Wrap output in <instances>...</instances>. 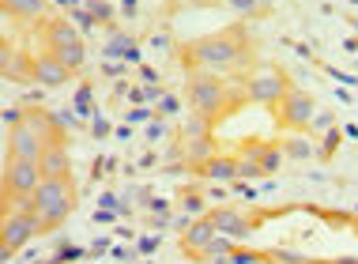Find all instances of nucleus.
<instances>
[{"label":"nucleus","instance_id":"obj_34","mask_svg":"<svg viewBox=\"0 0 358 264\" xmlns=\"http://www.w3.org/2000/svg\"><path fill=\"white\" fill-rule=\"evenodd\" d=\"M91 121H94V132L91 136H99V140H102V136H110V121H106V117H91Z\"/></svg>","mask_w":358,"mask_h":264},{"label":"nucleus","instance_id":"obj_30","mask_svg":"<svg viewBox=\"0 0 358 264\" xmlns=\"http://www.w3.org/2000/svg\"><path fill=\"white\" fill-rule=\"evenodd\" d=\"M72 19H76V27H80V31H94V23H99V19L87 12V8H72Z\"/></svg>","mask_w":358,"mask_h":264},{"label":"nucleus","instance_id":"obj_13","mask_svg":"<svg viewBox=\"0 0 358 264\" xmlns=\"http://www.w3.org/2000/svg\"><path fill=\"white\" fill-rule=\"evenodd\" d=\"M4 80H8V83H27V80H34V61H27V57H19L12 46H4Z\"/></svg>","mask_w":358,"mask_h":264},{"label":"nucleus","instance_id":"obj_44","mask_svg":"<svg viewBox=\"0 0 358 264\" xmlns=\"http://www.w3.org/2000/svg\"><path fill=\"white\" fill-rule=\"evenodd\" d=\"M328 72H332V76H336V80H340V83H358L355 76H347V72H336V68H328Z\"/></svg>","mask_w":358,"mask_h":264},{"label":"nucleus","instance_id":"obj_14","mask_svg":"<svg viewBox=\"0 0 358 264\" xmlns=\"http://www.w3.org/2000/svg\"><path fill=\"white\" fill-rule=\"evenodd\" d=\"M45 38H50V53H61V50H69V46L83 42V38H80V31H76L72 23H61V19L45 27Z\"/></svg>","mask_w":358,"mask_h":264},{"label":"nucleus","instance_id":"obj_47","mask_svg":"<svg viewBox=\"0 0 358 264\" xmlns=\"http://www.w3.org/2000/svg\"><path fill=\"white\" fill-rule=\"evenodd\" d=\"M110 253H113V257H117V260H132V253H129V249H121V246H113Z\"/></svg>","mask_w":358,"mask_h":264},{"label":"nucleus","instance_id":"obj_15","mask_svg":"<svg viewBox=\"0 0 358 264\" xmlns=\"http://www.w3.org/2000/svg\"><path fill=\"white\" fill-rule=\"evenodd\" d=\"M208 181H234L238 178V159H222V155H211V159L200 166Z\"/></svg>","mask_w":358,"mask_h":264},{"label":"nucleus","instance_id":"obj_25","mask_svg":"<svg viewBox=\"0 0 358 264\" xmlns=\"http://www.w3.org/2000/svg\"><path fill=\"white\" fill-rule=\"evenodd\" d=\"M83 257H91V253H87L83 246H64L53 260H45V264H76V260H83Z\"/></svg>","mask_w":358,"mask_h":264},{"label":"nucleus","instance_id":"obj_5","mask_svg":"<svg viewBox=\"0 0 358 264\" xmlns=\"http://www.w3.org/2000/svg\"><path fill=\"white\" fill-rule=\"evenodd\" d=\"M290 91H294V87H290V83H287V76H283V72H275V68H264V72H257L253 80L245 83L249 102H260V106H279Z\"/></svg>","mask_w":358,"mask_h":264},{"label":"nucleus","instance_id":"obj_3","mask_svg":"<svg viewBox=\"0 0 358 264\" xmlns=\"http://www.w3.org/2000/svg\"><path fill=\"white\" fill-rule=\"evenodd\" d=\"M189 106H192V113H204L208 121H215L219 113L230 110V95L215 76H196L189 83Z\"/></svg>","mask_w":358,"mask_h":264},{"label":"nucleus","instance_id":"obj_22","mask_svg":"<svg viewBox=\"0 0 358 264\" xmlns=\"http://www.w3.org/2000/svg\"><path fill=\"white\" fill-rule=\"evenodd\" d=\"M132 46H136V42H132L129 34H113L110 42L102 46V53H106V61H113V57H117V61H124V53H129Z\"/></svg>","mask_w":358,"mask_h":264},{"label":"nucleus","instance_id":"obj_40","mask_svg":"<svg viewBox=\"0 0 358 264\" xmlns=\"http://www.w3.org/2000/svg\"><path fill=\"white\" fill-rule=\"evenodd\" d=\"M162 136H166V125H162V121H155L151 129H148V140H162Z\"/></svg>","mask_w":358,"mask_h":264},{"label":"nucleus","instance_id":"obj_31","mask_svg":"<svg viewBox=\"0 0 358 264\" xmlns=\"http://www.w3.org/2000/svg\"><path fill=\"white\" fill-rule=\"evenodd\" d=\"M23 110H19V106H8V110H4V125H8V129H19V125H23Z\"/></svg>","mask_w":358,"mask_h":264},{"label":"nucleus","instance_id":"obj_7","mask_svg":"<svg viewBox=\"0 0 358 264\" xmlns=\"http://www.w3.org/2000/svg\"><path fill=\"white\" fill-rule=\"evenodd\" d=\"M45 148H50V144L42 140V132H34L31 125H27V117H23V125L12 129V136H8V155H12V159H42Z\"/></svg>","mask_w":358,"mask_h":264},{"label":"nucleus","instance_id":"obj_48","mask_svg":"<svg viewBox=\"0 0 358 264\" xmlns=\"http://www.w3.org/2000/svg\"><path fill=\"white\" fill-rule=\"evenodd\" d=\"M124 61H129V64H136V61H140V46H132V50L124 53Z\"/></svg>","mask_w":358,"mask_h":264},{"label":"nucleus","instance_id":"obj_24","mask_svg":"<svg viewBox=\"0 0 358 264\" xmlns=\"http://www.w3.org/2000/svg\"><path fill=\"white\" fill-rule=\"evenodd\" d=\"M238 178H241V181H257V178H264L260 162H257L249 151H245V159H238Z\"/></svg>","mask_w":358,"mask_h":264},{"label":"nucleus","instance_id":"obj_2","mask_svg":"<svg viewBox=\"0 0 358 264\" xmlns=\"http://www.w3.org/2000/svg\"><path fill=\"white\" fill-rule=\"evenodd\" d=\"M34 200H38V219H42V227L53 230V227H61L76 208V185H72V178H45L38 185Z\"/></svg>","mask_w":358,"mask_h":264},{"label":"nucleus","instance_id":"obj_46","mask_svg":"<svg viewBox=\"0 0 358 264\" xmlns=\"http://www.w3.org/2000/svg\"><path fill=\"white\" fill-rule=\"evenodd\" d=\"M117 4L124 8V15H136V0H117Z\"/></svg>","mask_w":358,"mask_h":264},{"label":"nucleus","instance_id":"obj_12","mask_svg":"<svg viewBox=\"0 0 358 264\" xmlns=\"http://www.w3.org/2000/svg\"><path fill=\"white\" fill-rule=\"evenodd\" d=\"M215 223H211V215H204V219H192L189 223V230H185V238H181V242H185V249H192V253H204L208 249V242L211 238H215Z\"/></svg>","mask_w":358,"mask_h":264},{"label":"nucleus","instance_id":"obj_29","mask_svg":"<svg viewBox=\"0 0 358 264\" xmlns=\"http://www.w3.org/2000/svg\"><path fill=\"white\" fill-rule=\"evenodd\" d=\"M87 12H91L94 19H99V23H106V19H113V15H117V12H113V4H106V0H87Z\"/></svg>","mask_w":358,"mask_h":264},{"label":"nucleus","instance_id":"obj_1","mask_svg":"<svg viewBox=\"0 0 358 264\" xmlns=\"http://www.w3.org/2000/svg\"><path fill=\"white\" fill-rule=\"evenodd\" d=\"M245 53H249L245 31H241V27H230V31H219V34L189 42V50L181 53V61L189 68H230V64L245 61Z\"/></svg>","mask_w":358,"mask_h":264},{"label":"nucleus","instance_id":"obj_37","mask_svg":"<svg viewBox=\"0 0 358 264\" xmlns=\"http://www.w3.org/2000/svg\"><path fill=\"white\" fill-rule=\"evenodd\" d=\"M140 80H143V87H151V83H159V72L143 64V68H140Z\"/></svg>","mask_w":358,"mask_h":264},{"label":"nucleus","instance_id":"obj_41","mask_svg":"<svg viewBox=\"0 0 358 264\" xmlns=\"http://www.w3.org/2000/svg\"><path fill=\"white\" fill-rule=\"evenodd\" d=\"M57 121H61V129H72V125H76V113L61 110V113H57Z\"/></svg>","mask_w":358,"mask_h":264},{"label":"nucleus","instance_id":"obj_42","mask_svg":"<svg viewBox=\"0 0 358 264\" xmlns=\"http://www.w3.org/2000/svg\"><path fill=\"white\" fill-rule=\"evenodd\" d=\"M148 91V102H159L162 99V91H159V83H151V87H143Z\"/></svg>","mask_w":358,"mask_h":264},{"label":"nucleus","instance_id":"obj_27","mask_svg":"<svg viewBox=\"0 0 358 264\" xmlns=\"http://www.w3.org/2000/svg\"><path fill=\"white\" fill-rule=\"evenodd\" d=\"M283 155H287V159H302V162H309V159H313V148H309L306 140H287Z\"/></svg>","mask_w":358,"mask_h":264},{"label":"nucleus","instance_id":"obj_19","mask_svg":"<svg viewBox=\"0 0 358 264\" xmlns=\"http://www.w3.org/2000/svg\"><path fill=\"white\" fill-rule=\"evenodd\" d=\"M72 113L76 117H94V91H91V83H80V91H76V99H72Z\"/></svg>","mask_w":358,"mask_h":264},{"label":"nucleus","instance_id":"obj_6","mask_svg":"<svg viewBox=\"0 0 358 264\" xmlns=\"http://www.w3.org/2000/svg\"><path fill=\"white\" fill-rule=\"evenodd\" d=\"M42 181H45V174H42V162L38 159H12V155H8L4 193H38Z\"/></svg>","mask_w":358,"mask_h":264},{"label":"nucleus","instance_id":"obj_17","mask_svg":"<svg viewBox=\"0 0 358 264\" xmlns=\"http://www.w3.org/2000/svg\"><path fill=\"white\" fill-rule=\"evenodd\" d=\"M23 211H38L34 193H4V215H23Z\"/></svg>","mask_w":358,"mask_h":264},{"label":"nucleus","instance_id":"obj_49","mask_svg":"<svg viewBox=\"0 0 358 264\" xmlns=\"http://www.w3.org/2000/svg\"><path fill=\"white\" fill-rule=\"evenodd\" d=\"M53 4H72V0H53Z\"/></svg>","mask_w":358,"mask_h":264},{"label":"nucleus","instance_id":"obj_11","mask_svg":"<svg viewBox=\"0 0 358 264\" xmlns=\"http://www.w3.org/2000/svg\"><path fill=\"white\" fill-rule=\"evenodd\" d=\"M38 162H42L45 178H69L72 174V159H69V148H64V144H50Z\"/></svg>","mask_w":358,"mask_h":264},{"label":"nucleus","instance_id":"obj_33","mask_svg":"<svg viewBox=\"0 0 358 264\" xmlns=\"http://www.w3.org/2000/svg\"><path fill=\"white\" fill-rule=\"evenodd\" d=\"M155 249H159V238H140L136 242V253H143V257H151Z\"/></svg>","mask_w":358,"mask_h":264},{"label":"nucleus","instance_id":"obj_23","mask_svg":"<svg viewBox=\"0 0 358 264\" xmlns=\"http://www.w3.org/2000/svg\"><path fill=\"white\" fill-rule=\"evenodd\" d=\"M185 159H192V162H208V159H211V136H200V140H192L189 148H185Z\"/></svg>","mask_w":358,"mask_h":264},{"label":"nucleus","instance_id":"obj_51","mask_svg":"<svg viewBox=\"0 0 358 264\" xmlns=\"http://www.w3.org/2000/svg\"><path fill=\"white\" fill-rule=\"evenodd\" d=\"M140 264H151V260H140Z\"/></svg>","mask_w":358,"mask_h":264},{"label":"nucleus","instance_id":"obj_20","mask_svg":"<svg viewBox=\"0 0 358 264\" xmlns=\"http://www.w3.org/2000/svg\"><path fill=\"white\" fill-rule=\"evenodd\" d=\"M230 253H234V238H227V234H215V238L208 242L204 257H208V260H230Z\"/></svg>","mask_w":358,"mask_h":264},{"label":"nucleus","instance_id":"obj_8","mask_svg":"<svg viewBox=\"0 0 358 264\" xmlns=\"http://www.w3.org/2000/svg\"><path fill=\"white\" fill-rule=\"evenodd\" d=\"M313 117H317V106H313V99H309V95H302V91H290L287 99L279 102V121H283L287 129H306Z\"/></svg>","mask_w":358,"mask_h":264},{"label":"nucleus","instance_id":"obj_45","mask_svg":"<svg viewBox=\"0 0 358 264\" xmlns=\"http://www.w3.org/2000/svg\"><path fill=\"white\" fill-rule=\"evenodd\" d=\"M129 102H148V91H140V87H136V91H129Z\"/></svg>","mask_w":358,"mask_h":264},{"label":"nucleus","instance_id":"obj_26","mask_svg":"<svg viewBox=\"0 0 358 264\" xmlns=\"http://www.w3.org/2000/svg\"><path fill=\"white\" fill-rule=\"evenodd\" d=\"M227 8L238 15H257L260 8H268V0H227Z\"/></svg>","mask_w":358,"mask_h":264},{"label":"nucleus","instance_id":"obj_18","mask_svg":"<svg viewBox=\"0 0 358 264\" xmlns=\"http://www.w3.org/2000/svg\"><path fill=\"white\" fill-rule=\"evenodd\" d=\"M249 155L260 162V170H264V174H275L279 166H283V159H287L279 148H249Z\"/></svg>","mask_w":358,"mask_h":264},{"label":"nucleus","instance_id":"obj_28","mask_svg":"<svg viewBox=\"0 0 358 264\" xmlns=\"http://www.w3.org/2000/svg\"><path fill=\"white\" fill-rule=\"evenodd\" d=\"M208 117L204 113H192V121L185 125V140H200V136H208Z\"/></svg>","mask_w":358,"mask_h":264},{"label":"nucleus","instance_id":"obj_4","mask_svg":"<svg viewBox=\"0 0 358 264\" xmlns=\"http://www.w3.org/2000/svg\"><path fill=\"white\" fill-rule=\"evenodd\" d=\"M42 219L38 211H23V215H4V227H0V257L12 260L15 249H23L34 234H42Z\"/></svg>","mask_w":358,"mask_h":264},{"label":"nucleus","instance_id":"obj_43","mask_svg":"<svg viewBox=\"0 0 358 264\" xmlns=\"http://www.w3.org/2000/svg\"><path fill=\"white\" fill-rule=\"evenodd\" d=\"M185 208L189 211H200V197H196V193H189V197H185Z\"/></svg>","mask_w":358,"mask_h":264},{"label":"nucleus","instance_id":"obj_50","mask_svg":"<svg viewBox=\"0 0 358 264\" xmlns=\"http://www.w3.org/2000/svg\"><path fill=\"white\" fill-rule=\"evenodd\" d=\"M72 4H76V8H80V0H72Z\"/></svg>","mask_w":358,"mask_h":264},{"label":"nucleus","instance_id":"obj_39","mask_svg":"<svg viewBox=\"0 0 358 264\" xmlns=\"http://www.w3.org/2000/svg\"><path fill=\"white\" fill-rule=\"evenodd\" d=\"M260 257L257 253H234V257H230V264H257Z\"/></svg>","mask_w":358,"mask_h":264},{"label":"nucleus","instance_id":"obj_16","mask_svg":"<svg viewBox=\"0 0 358 264\" xmlns=\"http://www.w3.org/2000/svg\"><path fill=\"white\" fill-rule=\"evenodd\" d=\"M4 12L12 19H23V23H34L45 15V0H4Z\"/></svg>","mask_w":358,"mask_h":264},{"label":"nucleus","instance_id":"obj_9","mask_svg":"<svg viewBox=\"0 0 358 264\" xmlns=\"http://www.w3.org/2000/svg\"><path fill=\"white\" fill-rule=\"evenodd\" d=\"M69 80H72V72L61 64V57H57V53L34 57V83L38 87H50V91H57V87H64Z\"/></svg>","mask_w":358,"mask_h":264},{"label":"nucleus","instance_id":"obj_35","mask_svg":"<svg viewBox=\"0 0 358 264\" xmlns=\"http://www.w3.org/2000/svg\"><path fill=\"white\" fill-rule=\"evenodd\" d=\"M148 117H151V110H148V106H136V110H129V121H132V125L148 121Z\"/></svg>","mask_w":358,"mask_h":264},{"label":"nucleus","instance_id":"obj_38","mask_svg":"<svg viewBox=\"0 0 358 264\" xmlns=\"http://www.w3.org/2000/svg\"><path fill=\"white\" fill-rule=\"evenodd\" d=\"M102 72L106 76H110V80H121V72H124V64L117 61V64H113V61H106V68H102Z\"/></svg>","mask_w":358,"mask_h":264},{"label":"nucleus","instance_id":"obj_10","mask_svg":"<svg viewBox=\"0 0 358 264\" xmlns=\"http://www.w3.org/2000/svg\"><path fill=\"white\" fill-rule=\"evenodd\" d=\"M211 223H215L219 234H227V238H234V242H241V238H249V234H253V223H249L241 211H234V208L211 211Z\"/></svg>","mask_w":358,"mask_h":264},{"label":"nucleus","instance_id":"obj_36","mask_svg":"<svg viewBox=\"0 0 358 264\" xmlns=\"http://www.w3.org/2000/svg\"><path fill=\"white\" fill-rule=\"evenodd\" d=\"M106 249H113V246H110V238H94V242H91V257H102Z\"/></svg>","mask_w":358,"mask_h":264},{"label":"nucleus","instance_id":"obj_21","mask_svg":"<svg viewBox=\"0 0 358 264\" xmlns=\"http://www.w3.org/2000/svg\"><path fill=\"white\" fill-rule=\"evenodd\" d=\"M57 57H61V64L69 68V72H80V68L87 64V46L76 42V46H69V50H61Z\"/></svg>","mask_w":358,"mask_h":264},{"label":"nucleus","instance_id":"obj_32","mask_svg":"<svg viewBox=\"0 0 358 264\" xmlns=\"http://www.w3.org/2000/svg\"><path fill=\"white\" fill-rule=\"evenodd\" d=\"M159 110H162V113H181V102L173 99V95H162V99H159Z\"/></svg>","mask_w":358,"mask_h":264}]
</instances>
